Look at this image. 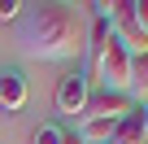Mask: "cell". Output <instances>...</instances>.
Segmentation results:
<instances>
[{
    "label": "cell",
    "mask_w": 148,
    "mask_h": 144,
    "mask_svg": "<svg viewBox=\"0 0 148 144\" xmlns=\"http://www.w3.org/2000/svg\"><path fill=\"white\" fill-rule=\"evenodd\" d=\"M65 140V127L61 122H39V131L31 135V144H61Z\"/></svg>",
    "instance_id": "cell-8"
},
{
    "label": "cell",
    "mask_w": 148,
    "mask_h": 144,
    "mask_svg": "<svg viewBox=\"0 0 148 144\" xmlns=\"http://www.w3.org/2000/svg\"><path fill=\"white\" fill-rule=\"evenodd\" d=\"M87 96H92V79L83 74V70H65V74L57 79V92H52L57 114H83Z\"/></svg>",
    "instance_id": "cell-3"
},
{
    "label": "cell",
    "mask_w": 148,
    "mask_h": 144,
    "mask_svg": "<svg viewBox=\"0 0 148 144\" xmlns=\"http://www.w3.org/2000/svg\"><path fill=\"white\" fill-rule=\"evenodd\" d=\"M18 44L35 61L74 57L83 48L79 44V18H74L70 5H26V13L18 18Z\"/></svg>",
    "instance_id": "cell-1"
},
{
    "label": "cell",
    "mask_w": 148,
    "mask_h": 144,
    "mask_svg": "<svg viewBox=\"0 0 148 144\" xmlns=\"http://www.w3.org/2000/svg\"><path fill=\"white\" fill-rule=\"evenodd\" d=\"M61 144H83V140H79V135H74V131H65V140H61Z\"/></svg>",
    "instance_id": "cell-12"
},
{
    "label": "cell",
    "mask_w": 148,
    "mask_h": 144,
    "mask_svg": "<svg viewBox=\"0 0 148 144\" xmlns=\"http://www.w3.org/2000/svg\"><path fill=\"white\" fill-rule=\"evenodd\" d=\"M126 79H131V52L118 39L100 44L96 48V83L105 92H126Z\"/></svg>",
    "instance_id": "cell-2"
},
{
    "label": "cell",
    "mask_w": 148,
    "mask_h": 144,
    "mask_svg": "<svg viewBox=\"0 0 148 144\" xmlns=\"http://www.w3.org/2000/svg\"><path fill=\"white\" fill-rule=\"evenodd\" d=\"M131 96L126 92H105V88H92V96H87V105H83V114L79 118H100V122H118V118H126L131 114Z\"/></svg>",
    "instance_id": "cell-4"
},
{
    "label": "cell",
    "mask_w": 148,
    "mask_h": 144,
    "mask_svg": "<svg viewBox=\"0 0 148 144\" xmlns=\"http://www.w3.org/2000/svg\"><path fill=\"white\" fill-rule=\"evenodd\" d=\"M109 39H113L109 18H105V13H92V48H100V44H109Z\"/></svg>",
    "instance_id": "cell-9"
},
{
    "label": "cell",
    "mask_w": 148,
    "mask_h": 144,
    "mask_svg": "<svg viewBox=\"0 0 148 144\" xmlns=\"http://www.w3.org/2000/svg\"><path fill=\"white\" fill-rule=\"evenodd\" d=\"M22 13H26L22 0H0V22H18Z\"/></svg>",
    "instance_id": "cell-10"
},
{
    "label": "cell",
    "mask_w": 148,
    "mask_h": 144,
    "mask_svg": "<svg viewBox=\"0 0 148 144\" xmlns=\"http://www.w3.org/2000/svg\"><path fill=\"white\" fill-rule=\"evenodd\" d=\"M109 144H148V131H144V101H139V105H131V114L113 122Z\"/></svg>",
    "instance_id": "cell-5"
},
{
    "label": "cell",
    "mask_w": 148,
    "mask_h": 144,
    "mask_svg": "<svg viewBox=\"0 0 148 144\" xmlns=\"http://www.w3.org/2000/svg\"><path fill=\"white\" fill-rule=\"evenodd\" d=\"M131 18H135V26L148 35V0H131Z\"/></svg>",
    "instance_id": "cell-11"
},
{
    "label": "cell",
    "mask_w": 148,
    "mask_h": 144,
    "mask_svg": "<svg viewBox=\"0 0 148 144\" xmlns=\"http://www.w3.org/2000/svg\"><path fill=\"white\" fill-rule=\"evenodd\" d=\"M26 96H31V88L22 79V70H0V109H5V114H18L26 105Z\"/></svg>",
    "instance_id": "cell-6"
},
{
    "label": "cell",
    "mask_w": 148,
    "mask_h": 144,
    "mask_svg": "<svg viewBox=\"0 0 148 144\" xmlns=\"http://www.w3.org/2000/svg\"><path fill=\"white\" fill-rule=\"evenodd\" d=\"M126 96L139 105V101H148V52H139V57H131V79H126Z\"/></svg>",
    "instance_id": "cell-7"
}]
</instances>
